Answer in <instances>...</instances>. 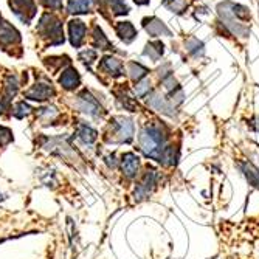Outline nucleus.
Returning a JSON list of instances; mask_svg holds the SVG:
<instances>
[{"label":"nucleus","instance_id":"412c9836","mask_svg":"<svg viewBox=\"0 0 259 259\" xmlns=\"http://www.w3.org/2000/svg\"><path fill=\"white\" fill-rule=\"evenodd\" d=\"M93 0H69V11L74 14L89 13Z\"/></svg>","mask_w":259,"mask_h":259},{"label":"nucleus","instance_id":"f8f14e48","mask_svg":"<svg viewBox=\"0 0 259 259\" xmlns=\"http://www.w3.org/2000/svg\"><path fill=\"white\" fill-rule=\"evenodd\" d=\"M79 109L85 113H89V115H93V116H98L103 113V109H101V106L96 103L92 96L87 93V92H84L81 93L79 96Z\"/></svg>","mask_w":259,"mask_h":259},{"label":"nucleus","instance_id":"1a4fd4ad","mask_svg":"<svg viewBox=\"0 0 259 259\" xmlns=\"http://www.w3.org/2000/svg\"><path fill=\"white\" fill-rule=\"evenodd\" d=\"M121 171L126 179H135L140 172V158L134 152H126L121 157Z\"/></svg>","mask_w":259,"mask_h":259},{"label":"nucleus","instance_id":"0eeeda50","mask_svg":"<svg viewBox=\"0 0 259 259\" xmlns=\"http://www.w3.org/2000/svg\"><path fill=\"white\" fill-rule=\"evenodd\" d=\"M236 166L248 182V185L253 186L255 189H259V168L255 166L250 160H237Z\"/></svg>","mask_w":259,"mask_h":259},{"label":"nucleus","instance_id":"393cba45","mask_svg":"<svg viewBox=\"0 0 259 259\" xmlns=\"http://www.w3.org/2000/svg\"><path fill=\"white\" fill-rule=\"evenodd\" d=\"M134 2H135L137 5H140V6H145V5H149L150 0H134Z\"/></svg>","mask_w":259,"mask_h":259},{"label":"nucleus","instance_id":"b1692460","mask_svg":"<svg viewBox=\"0 0 259 259\" xmlns=\"http://www.w3.org/2000/svg\"><path fill=\"white\" fill-rule=\"evenodd\" d=\"M247 127L250 129L253 132H258L259 134V115H253L250 120L247 123Z\"/></svg>","mask_w":259,"mask_h":259},{"label":"nucleus","instance_id":"dca6fc26","mask_svg":"<svg viewBox=\"0 0 259 259\" xmlns=\"http://www.w3.org/2000/svg\"><path fill=\"white\" fill-rule=\"evenodd\" d=\"M115 30H116V35L120 36V39L124 40L126 44H131L137 37V30L131 22H118Z\"/></svg>","mask_w":259,"mask_h":259},{"label":"nucleus","instance_id":"a878e982","mask_svg":"<svg viewBox=\"0 0 259 259\" xmlns=\"http://www.w3.org/2000/svg\"><path fill=\"white\" fill-rule=\"evenodd\" d=\"M0 200H2V194H0Z\"/></svg>","mask_w":259,"mask_h":259},{"label":"nucleus","instance_id":"39448f33","mask_svg":"<svg viewBox=\"0 0 259 259\" xmlns=\"http://www.w3.org/2000/svg\"><path fill=\"white\" fill-rule=\"evenodd\" d=\"M148 104L152 107L154 111L160 112V113H163L169 118H176L177 116V107L172 104L169 100H168V96L163 95V93H160V92H152V93H149L148 96Z\"/></svg>","mask_w":259,"mask_h":259},{"label":"nucleus","instance_id":"f03ea898","mask_svg":"<svg viewBox=\"0 0 259 259\" xmlns=\"http://www.w3.org/2000/svg\"><path fill=\"white\" fill-rule=\"evenodd\" d=\"M216 13H218V27L222 28V36H233L237 39H247L250 36V27L248 24H244L241 20H237L236 17H233L226 9L222 6V3L219 2L218 6H216Z\"/></svg>","mask_w":259,"mask_h":259},{"label":"nucleus","instance_id":"4468645a","mask_svg":"<svg viewBox=\"0 0 259 259\" xmlns=\"http://www.w3.org/2000/svg\"><path fill=\"white\" fill-rule=\"evenodd\" d=\"M85 33H87V28H85L84 22L81 20H72L70 22V39L72 44L74 47H79L84 39H85Z\"/></svg>","mask_w":259,"mask_h":259},{"label":"nucleus","instance_id":"7ed1b4c3","mask_svg":"<svg viewBox=\"0 0 259 259\" xmlns=\"http://www.w3.org/2000/svg\"><path fill=\"white\" fill-rule=\"evenodd\" d=\"M135 126L131 118L116 116L111 120V124L107 127L106 140L112 143H129L134 138Z\"/></svg>","mask_w":259,"mask_h":259},{"label":"nucleus","instance_id":"f3484780","mask_svg":"<svg viewBox=\"0 0 259 259\" xmlns=\"http://www.w3.org/2000/svg\"><path fill=\"white\" fill-rule=\"evenodd\" d=\"M79 74L78 72L74 70V69H67L66 72L62 73V76L59 78V84L62 85L64 89H67V90H73V89H76L78 85H79Z\"/></svg>","mask_w":259,"mask_h":259},{"label":"nucleus","instance_id":"5701e85b","mask_svg":"<svg viewBox=\"0 0 259 259\" xmlns=\"http://www.w3.org/2000/svg\"><path fill=\"white\" fill-rule=\"evenodd\" d=\"M11 132L8 131V129L5 127H0V148H3L5 145H8L9 142H11Z\"/></svg>","mask_w":259,"mask_h":259},{"label":"nucleus","instance_id":"4be33fe9","mask_svg":"<svg viewBox=\"0 0 259 259\" xmlns=\"http://www.w3.org/2000/svg\"><path fill=\"white\" fill-rule=\"evenodd\" d=\"M135 95L140 96V98H146V96H149L150 90H152V85H150V81L148 78L142 79L140 82H135Z\"/></svg>","mask_w":259,"mask_h":259},{"label":"nucleus","instance_id":"9b49d317","mask_svg":"<svg viewBox=\"0 0 259 259\" xmlns=\"http://www.w3.org/2000/svg\"><path fill=\"white\" fill-rule=\"evenodd\" d=\"M24 95H25V98H30V100L44 101V100L51 98V96L55 95V90H53V87L50 84L39 82V84H35L33 87H31L30 90H27Z\"/></svg>","mask_w":259,"mask_h":259},{"label":"nucleus","instance_id":"ddd939ff","mask_svg":"<svg viewBox=\"0 0 259 259\" xmlns=\"http://www.w3.org/2000/svg\"><path fill=\"white\" fill-rule=\"evenodd\" d=\"M101 70L112 74V76H121V74H124V66L123 62L120 59L116 58H112V56H107L103 59L101 62Z\"/></svg>","mask_w":259,"mask_h":259},{"label":"nucleus","instance_id":"6e6552de","mask_svg":"<svg viewBox=\"0 0 259 259\" xmlns=\"http://www.w3.org/2000/svg\"><path fill=\"white\" fill-rule=\"evenodd\" d=\"M9 6L24 22H30V19L36 14V6L33 0H9Z\"/></svg>","mask_w":259,"mask_h":259},{"label":"nucleus","instance_id":"f257e3e1","mask_svg":"<svg viewBox=\"0 0 259 259\" xmlns=\"http://www.w3.org/2000/svg\"><path fill=\"white\" fill-rule=\"evenodd\" d=\"M169 127L160 120H150L143 124L142 131L138 134V143L143 154L149 158L160 160L163 150L171 143Z\"/></svg>","mask_w":259,"mask_h":259},{"label":"nucleus","instance_id":"a211bd4d","mask_svg":"<svg viewBox=\"0 0 259 259\" xmlns=\"http://www.w3.org/2000/svg\"><path fill=\"white\" fill-rule=\"evenodd\" d=\"M127 73L134 82H140L149 74V69L145 67L143 64H140V62H129L127 64Z\"/></svg>","mask_w":259,"mask_h":259},{"label":"nucleus","instance_id":"9d476101","mask_svg":"<svg viewBox=\"0 0 259 259\" xmlns=\"http://www.w3.org/2000/svg\"><path fill=\"white\" fill-rule=\"evenodd\" d=\"M183 45H185V51L189 58L194 61H199L205 56V44L203 40H200L196 36H189L183 40Z\"/></svg>","mask_w":259,"mask_h":259},{"label":"nucleus","instance_id":"6ab92c4d","mask_svg":"<svg viewBox=\"0 0 259 259\" xmlns=\"http://www.w3.org/2000/svg\"><path fill=\"white\" fill-rule=\"evenodd\" d=\"M76 135H78V138L81 140V142L85 143V145H92L96 140V137H98V134H96L95 129H92L87 124H79L78 131H76Z\"/></svg>","mask_w":259,"mask_h":259},{"label":"nucleus","instance_id":"423d86ee","mask_svg":"<svg viewBox=\"0 0 259 259\" xmlns=\"http://www.w3.org/2000/svg\"><path fill=\"white\" fill-rule=\"evenodd\" d=\"M143 28L150 37H161V36L172 37V31L166 27V24L154 16L143 19Z\"/></svg>","mask_w":259,"mask_h":259},{"label":"nucleus","instance_id":"2eb2a0df","mask_svg":"<svg viewBox=\"0 0 259 259\" xmlns=\"http://www.w3.org/2000/svg\"><path fill=\"white\" fill-rule=\"evenodd\" d=\"M143 55L146 58H149L150 61H160L161 56L165 55V44L161 40H150L146 44L145 50H143Z\"/></svg>","mask_w":259,"mask_h":259},{"label":"nucleus","instance_id":"aec40b11","mask_svg":"<svg viewBox=\"0 0 259 259\" xmlns=\"http://www.w3.org/2000/svg\"><path fill=\"white\" fill-rule=\"evenodd\" d=\"M163 6L172 13L183 16L188 11V0H163Z\"/></svg>","mask_w":259,"mask_h":259},{"label":"nucleus","instance_id":"20e7f679","mask_svg":"<svg viewBox=\"0 0 259 259\" xmlns=\"http://www.w3.org/2000/svg\"><path fill=\"white\" fill-rule=\"evenodd\" d=\"M158 180H160L158 172L154 168L148 166L146 171L142 174V177H140V180L137 182V186L134 191V199L137 202H142V200L148 199L158 186Z\"/></svg>","mask_w":259,"mask_h":259}]
</instances>
